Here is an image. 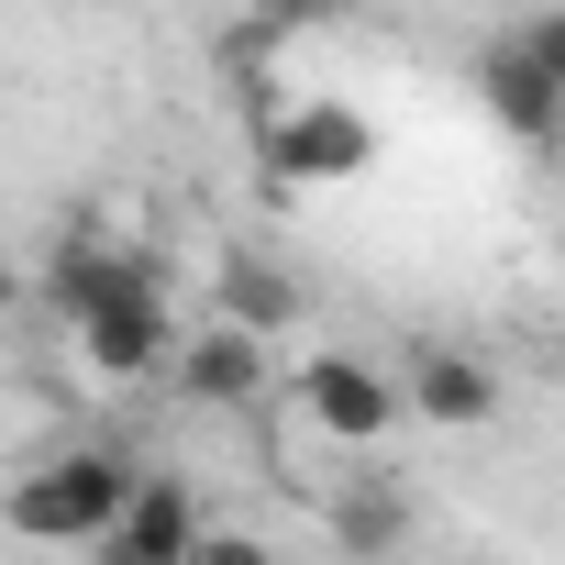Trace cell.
<instances>
[{"label": "cell", "instance_id": "obj_1", "mask_svg": "<svg viewBox=\"0 0 565 565\" xmlns=\"http://www.w3.org/2000/svg\"><path fill=\"white\" fill-rule=\"evenodd\" d=\"M122 499H134V466L122 455H56V466H34L12 488V532L23 543H111Z\"/></svg>", "mask_w": 565, "mask_h": 565}, {"label": "cell", "instance_id": "obj_2", "mask_svg": "<svg viewBox=\"0 0 565 565\" xmlns=\"http://www.w3.org/2000/svg\"><path fill=\"white\" fill-rule=\"evenodd\" d=\"M366 156H377V122H366L355 100H300V111L266 122L277 189H344V178H366Z\"/></svg>", "mask_w": 565, "mask_h": 565}, {"label": "cell", "instance_id": "obj_3", "mask_svg": "<svg viewBox=\"0 0 565 565\" xmlns=\"http://www.w3.org/2000/svg\"><path fill=\"white\" fill-rule=\"evenodd\" d=\"M67 333H78V366H89V377H111V388H145V377H167V366H178V344H167V289L100 300V311H78Z\"/></svg>", "mask_w": 565, "mask_h": 565}, {"label": "cell", "instance_id": "obj_4", "mask_svg": "<svg viewBox=\"0 0 565 565\" xmlns=\"http://www.w3.org/2000/svg\"><path fill=\"white\" fill-rule=\"evenodd\" d=\"M300 411H311L333 444H377L411 399H399V377H377L366 355H311V366H300Z\"/></svg>", "mask_w": 565, "mask_h": 565}, {"label": "cell", "instance_id": "obj_5", "mask_svg": "<svg viewBox=\"0 0 565 565\" xmlns=\"http://www.w3.org/2000/svg\"><path fill=\"white\" fill-rule=\"evenodd\" d=\"M134 289H167V277H156V255H145V244H111V233H78V244L45 266L56 322H78V311H100V300H134Z\"/></svg>", "mask_w": 565, "mask_h": 565}, {"label": "cell", "instance_id": "obj_6", "mask_svg": "<svg viewBox=\"0 0 565 565\" xmlns=\"http://www.w3.org/2000/svg\"><path fill=\"white\" fill-rule=\"evenodd\" d=\"M399 399H411L422 422H444V433H477V422L499 411V377H488L466 344H411V366H399Z\"/></svg>", "mask_w": 565, "mask_h": 565}, {"label": "cell", "instance_id": "obj_7", "mask_svg": "<svg viewBox=\"0 0 565 565\" xmlns=\"http://www.w3.org/2000/svg\"><path fill=\"white\" fill-rule=\"evenodd\" d=\"M477 89H488V111L521 134V145H565V78L510 34V45H488V67H477Z\"/></svg>", "mask_w": 565, "mask_h": 565}, {"label": "cell", "instance_id": "obj_8", "mask_svg": "<svg viewBox=\"0 0 565 565\" xmlns=\"http://www.w3.org/2000/svg\"><path fill=\"white\" fill-rule=\"evenodd\" d=\"M167 377H178L200 411H233V399H255V388H266V344H255V322H233V311H222L200 344H178V366H167Z\"/></svg>", "mask_w": 565, "mask_h": 565}, {"label": "cell", "instance_id": "obj_9", "mask_svg": "<svg viewBox=\"0 0 565 565\" xmlns=\"http://www.w3.org/2000/svg\"><path fill=\"white\" fill-rule=\"evenodd\" d=\"M100 554H122V565H178V554H200L189 488H178V477H134V499H122V521H111Z\"/></svg>", "mask_w": 565, "mask_h": 565}, {"label": "cell", "instance_id": "obj_10", "mask_svg": "<svg viewBox=\"0 0 565 565\" xmlns=\"http://www.w3.org/2000/svg\"><path fill=\"white\" fill-rule=\"evenodd\" d=\"M222 311H233V322H255V333H277V322L300 311V289H289L266 255H222Z\"/></svg>", "mask_w": 565, "mask_h": 565}, {"label": "cell", "instance_id": "obj_11", "mask_svg": "<svg viewBox=\"0 0 565 565\" xmlns=\"http://www.w3.org/2000/svg\"><path fill=\"white\" fill-rule=\"evenodd\" d=\"M521 45H532V56L565 78V12H532V23H521Z\"/></svg>", "mask_w": 565, "mask_h": 565}, {"label": "cell", "instance_id": "obj_12", "mask_svg": "<svg viewBox=\"0 0 565 565\" xmlns=\"http://www.w3.org/2000/svg\"><path fill=\"white\" fill-rule=\"evenodd\" d=\"M0 311H12V266H0Z\"/></svg>", "mask_w": 565, "mask_h": 565}]
</instances>
